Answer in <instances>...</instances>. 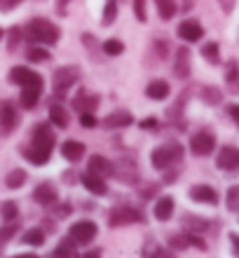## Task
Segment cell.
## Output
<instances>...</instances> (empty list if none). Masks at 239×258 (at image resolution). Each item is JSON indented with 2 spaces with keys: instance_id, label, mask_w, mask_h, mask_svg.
<instances>
[{
  "instance_id": "cell-41",
  "label": "cell",
  "mask_w": 239,
  "mask_h": 258,
  "mask_svg": "<svg viewBox=\"0 0 239 258\" xmlns=\"http://www.w3.org/2000/svg\"><path fill=\"white\" fill-rule=\"evenodd\" d=\"M169 246H171V249H185V246H190L188 232H183V235H171V237H169Z\"/></svg>"
},
{
  "instance_id": "cell-52",
  "label": "cell",
  "mask_w": 239,
  "mask_h": 258,
  "mask_svg": "<svg viewBox=\"0 0 239 258\" xmlns=\"http://www.w3.org/2000/svg\"><path fill=\"white\" fill-rule=\"evenodd\" d=\"M143 197H145V200H150V197H155V185H150V188H145V190H143Z\"/></svg>"
},
{
  "instance_id": "cell-48",
  "label": "cell",
  "mask_w": 239,
  "mask_h": 258,
  "mask_svg": "<svg viewBox=\"0 0 239 258\" xmlns=\"http://www.w3.org/2000/svg\"><path fill=\"white\" fill-rule=\"evenodd\" d=\"M230 244H232L234 256H239V232H230Z\"/></svg>"
},
{
  "instance_id": "cell-53",
  "label": "cell",
  "mask_w": 239,
  "mask_h": 258,
  "mask_svg": "<svg viewBox=\"0 0 239 258\" xmlns=\"http://www.w3.org/2000/svg\"><path fill=\"white\" fill-rule=\"evenodd\" d=\"M56 3H59V12H61V14H63V7L68 5V0H56Z\"/></svg>"
},
{
  "instance_id": "cell-42",
  "label": "cell",
  "mask_w": 239,
  "mask_h": 258,
  "mask_svg": "<svg viewBox=\"0 0 239 258\" xmlns=\"http://www.w3.org/2000/svg\"><path fill=\"white\" fill-rule=\"evenodd\" d=\"M80 124L85 129H92V127H96L99 124V120H96V115H94V110H87V113H80Z\"/></svg>"
},
{
  "instance_id": "cell-49",
  "label": "cell",
  "mask_w": 239,
  "mask_h": 258,
  "mask_svg": "<svg viewBox=\"0 0 239 258\" xmlns=\"http://www.w3.org/2000/svg\"><path fill=\"white\" fill-rule=\"evenodd\" d=\"M61 176H63V183H77V174H75V171H63V174H61Z\"/></svg>"
},
{
  "instance_id": "cell-22",
  "label": "cell",
  "mask_w": 239,
  "mask_h": 258,
  "mask_svg": "<svg viewBox=\"0 0 239 258\" xmlns=\"http://www.w3.org/2000/svg\"><path fill=\"white\" fill-rule=\"evenodd\" d=\"M40 94L42 89L40 87H21V94H19V106L24 110H33L40 101Z\"/></svg>"
},
{
  "instance_id": "cell-50",
  "label": "cell",
  "mask_w": 239,
  "mask_h": 258,
  "mask_svg": "<svg viewBox=\"0 0 239 258\" xmlns=\"http://www.w3.org/2000/svg\"><path fill=\"white\" fill-rule=\"evenodd\" d=\"M227 113H230V117H232V120H234V124H237V127H239V103H234V106H230V108H227Z\"/></svg>"
},
{
  "instance_id": "cell-8",
  "label": "cell",
  "mask_w": 239,
  "mask_h": 258,
  "mask_svg": "<svg viewBox=\"0 0 239 258\" xmlns=\"http://www.w3.org/2000/svg\"><path fill=\"white\" fill-rule=\"evenodd\" d=\"M31 146H35V148H40V150H47V153L54 150V132H52V127L47 122H40L33 127V132H31Z\"/></svg>"
},
{
  "instance_id": "cell-45",
  "label": "cell",
  "mask_w": 239,
  "mask_h": 258,
  "mask_svg": "<svg viewBox=\"0 0 239 258\" xmlns=\"http://www.w3.org/2000/svg\"><path fill=\"white\" fill-rule=\"evenodd\" d=\"M19 3H21V0H0V12H3V14L12 12V10L19 5Z\"/></svg>"
},
{
  "instance_id": "cell-13",
  "label": "cell",
  "mask_w": 239,
  "mask_h": 258,
  "mask_svg": "<svg viewBox=\"0 0 239 258\" xmlns=\"http://www.w3.org/2000/svg\"><path fill=\"white\" fill-rule=\"evenodd\" d=\"M80 183L85 185V190L92 192L96 197H103L108 192V183H106V176H99L94 171H87L85 176H80Z\"/></svg>"
},
{
  "instance_id": "cell-6",
  "label": "cell",
  "mask_w": 239,
  "mask_h": 258,
  "mask_svg": "<svg viewBox=\"0 0 239 258\" xmlns=\"http://www.w3.org/2000/svg\"><path fill=\"white\" fill-rule=\"evenodd\" d=\"M96 232H99V225L94 221H77V223L70 225L68 235L77 242V246H87L92 244V239L96 237Z\"/></svg>"
},
{
  "instance_id": "cell-37",
  "label": "cell",
  "mask_w": 239,
  "mask_h": 258,
  "mask_svg": "<svg viewBox=\"0 0 239 258\" xmlns=\"http://www.w3.org/2000/svg\"><path fill=\"white\" fill-rule=\"evenodd\" d=\"M117 17V0H108L106 5H103V17H101V24L103 26H110Z\"/></svg>"
},
{
  "instance_id": "cell-16",
  "label": "cell",
  "mask_w": 239,
  "mask_h": 258,
  "mask_svg": "<svg viewBox=\"0 0 239 258\" xmlns=\"http://www.w3.org/2000/svg\"><path fill=\"white\" fill-rule=\"evenodd\" d=\"M87 171H94L99 176H115V164L103 155H92L87 162Z\"/></svg>"
},
{
  "instance_id": "cell-29",
  "label": "cell",
  "mask_w": 239,
  "mask_h": 258,
  "mask_svg": "<svg viewBox=\"0 0 239 258\" xmlns=\"http://www.w3.org/2000/svg\"><path fill=\"white\" fill-rule=\"evenodd\" d=\"M45 228H28L24 235H21V242L28 246H42L45 244Z\"/></svg>"
},
{
  "instance_id": "cell-1",
  "label": "cell",
  "mask_w": 239,
  "mask_h": 258,
  "mask_svg": "<svg viewBox=\"0 0 239 258\" xmlns=\"http://www.w3.org/2000/svg\"><path fill=\"white\" fill-rule=\"evenodd\" d=\"M24 35H26V40L31 45H56L59 38H61V28L56 26L54 21L45 19V17H33V19L26 24L24 28Z\"/></svg>"
},
{
  "instance_id": "cell-21",
  "label": "cell",
  "mask_w": 239,
  "mask_h": 258,
  "mask_svg": "<svg viewBox=\"0 0 239 258\" xmlns=\"http://www.w3.org/2000/svg\"><path fill=\"white\" fill-rule=\"evenodd\" d=\"M174 209H176V202H174V197H169V195H164V197H160L157 202H155V209H152V214H155V218L157 221H169L171 216H174Z\"/></svg>"
},
{
  "instance_id": "cell-28",
  "label": "cell",
  "mask_w": 239,
  "mask_h": 258,
  "mask_svg": "<svg viewBox=\"0 0 239 258\" xmlns=\"http://www.w3.org/2000/svg\"><path fill=\"white\" fill-rule=\"evenodd\" d=\"M17 232H19V223H17V221L0 225V256H3V251L7 249V244L17 237Z\"/></svg>"
},
{
  "instance_id": "cell-25",
  "label": "cell",
  "mask_w": 239,
  "mask_h": 258,
  "mask_svg": "<svg viewBox=\"0 0 239 258\" xmlns=\"http://www.w3.org/2000/svg\"><path fill=\"white\" fill-rule=\"evenodd\" d=\"M21 153H24V157H26L33 167H45V164L49 162V157H52V153L35 148V146H26V148H21Z\"/></svg>"
},
{
  "instance_id": "cell-27",
  "label": "cell",
  "mask_w": 239,
  "mask_h": 258,
  "mask_svg": "<svg viewBox=\"0 0 239 258\" xmlns=\"http://www.w3.org/2000/svg\"><path fill=\"white\" fill-rule=\"evenodd\" d=\"M75 246H77V242L68 235L66 239H61V242L56 244V249L52 251V256H54V258H73V256H77Z\"/></svg>"
},
{
  "instance_id": "cell-12",
  "label": "cell",
  "mask_w": 239,
  "mask_h": 258,
  "mask_svg": "<svg viewBox=\"0 0 239 258\" xmlns=\"http://www.w3.org/2000/svg\"><path fill=\"white\" fill-rule=\"evenodd\" d=\"M178 38L185 42H199L204 38V26L197 19H185L178 24Z\"/></svg>"
},
{
  "instance_id": "cell-47",
  "label": "cell",
  "mask_w": 239,
  "mask_h": 258,
  "mask_svg": "<svg viewBox=\"0 0 239 258\" xmlns=\"http://www.w3.org/2000/svg\"><path fill=\"white\" fill-rule=\"evenodd\" d=\"M218 5H220V10L225 14H230L234 10V5H237V0H218Z\"/></svg>"
},
{
  "instance_id": "cell-4",
  "label": "cell",
  "mask_w": 239,
  "mask_h": 258,
  "mask_svg": "<svg viewBox=\"0 0 239 258\" xmlns=\"http://www.w3.org/2000/svg\"><path fill=\"white\" fill-rule=\"evenodd\" d=\"M145 216L138 209L129 207V204H120L113 207L108 211V225L110 228H122V225H131V223H143Z\"/></svg>"
},
{
  "instance_id": "cell-46",
  "label": "cell",
  "mask_w": 239,
  "mask_h": 258,
  "mask_svg": "<svg viewBox=\"0 0 239 258\" xmlns=\"http://www.w3.org/2000/svg\"><path fill=\"white\" fill-rule=\"evenodd\" d=\"M155 49H157V54L164 59V56L169 54V42H164V40H155Z\"/></svg>"
},
{
  "instance_id": "cell-39",
  "label": "cell",
  "mask_w": 239,
  "mask_h": 258,
  "mask_svg": "<svg viewBox=\"0 0 239 258\" xmlns=\"http://www.w3.org/2000/svg\"><path fill=\"white\" fill-rule=\"evenodd\" d=\"M225 207L227 211H239V185H232L225 192Z\"/></svg>"
},
{
  "instance_id": "cell-44",
  "label": "cell",
  "mask_w": 239,
  "mask_h": 258,
  "mask_svg": "<svg viewBox=\"0 0 239 258\" xmlns=\"http://www.w3.org/2000/svg\"><path fill=\"white\" fill-rule=\"evenodd\" d=\"M56 218H66L70 214V204H54V211H52Z\"/></svg>"
},
{
  "instance_id": "cell-33",
  "label": "cell",
  "mask_w": 239,
  "mask_h": 258,
  "mask_svg": "<svg viewBox=\"0 0 239 258\" xmlns=\"http://www.w3.org/2000/svg\"><path fill=\"white\" fill-rule=\"evenodd\" d=\"M26 178H28L26 169H12V171H10V174L5 176V185L10 188V190H19L21 185L26 183Z\"/></svg>"
},
{
  "instance_id": "cell-34",
  "label": "cell",
  "mask_w": 239,
  "mask_h": 258,
  "mask_svg": "<svg viewBox=\"0 0 239 258\" xmlns=\"http://www.w3.org/2000/svg\"><path fill=\"white\" fill-rule=\"evenodd\" d=\"M202 56H204L206 61L211 63V66H218L220 63V52H218V42H204L202 45Z\"/></svg>"
},
{
  "instance_id": "cell-23",
  "label": "cell",
  "mask_w": 239,
  "mask_h": 258,
  "mask_svg": "<svg viewBox=\"0 0 239 258\" xmlns=\"http://www.w3.org/2000/svg\"><path fill=\"white\" fill-rule=\"evenodd\" d=\"M49 122L54 124V127H59V129H66V127L70 124V115H68V110L63 108V106H61L59 101L49 106Z\"/></svg>"
},
{
  "instance_id": "cell-54",
  "label": "cell",
  "mask_w": 239,
  "mask_h": 258,
  "mask_svg": "<svg viewBox=\"0 0 239 258\" xmlns=\"http://www.w3.org/2000/svg\"><path fill=\"white\" fill-rule=\"evenodd\" d=\"M17 258H35V253H19Z\"/></svg>"
},
{
  "instance_id": "cell-43",
  "label": "cell",
  "mask_w": 239,
  "mask_h": 258,
  "mask_svg": "<svg viewBox=\"0 0 239 258\" xmlns=\"http://www.w3.org/2000/svg\"><path fill=\"white\" fill-rule=\"evenodd\" d=\"M134 14H136V19L141 24L148 21V12H145V0H134Z\"/></svg>"
},
{
  "instance_id": "cell-20",
  "label": "cell",
  "mask_w": 239,
  "mask_h": 258,
  "mask_svg": "<svg viewBox=\"0 0 239 258\" xmlns=\"http://www.w3.org/2000/svg\"><path fill=\"white\" fill-rule=\"evenodd\" d=\"M190 49L188 47H181L176 52V63H174V75L176 78H181V80H185V78H190Z\"/></svg>"
},
{
  "instance_id": "cell-2",
  "label": "cell",
  "mask_w": 239,
  "mask_h": 258,
  "mask_svg": "<svg viewBox=\"0 0 239 258\" xmlns=\"http://www.w3.org/2000/svg\"><path fill=\"white\" fill-rule=\"evenodd\" d=\"M82 78V71L77 66H59L52 73V87H54V99L56 101H63L68 89L73 85H77Z\"/></svg>"
},
{
  "instance_id": "cell-7",
  "label": "cell",
  "mask_w": 239,
  "mask_h": 258,
  "mask_svg": "<svg viewBox=\"0 0 239 258\" xmlns=\"http://www.w3.org/2000/svg\"><path fill=\"white\" fill-rule=\"evenodd\" d=\"M213 148H216V136H213L211 132L202 129V132H197V134H192V139H190V150H192V155H197V157L211 155Z\"/></svg>"
},
{
  "instance_id": "cell-3",
  "label": "cell",
  "mask_w": 239,
  "mask_h": 258,
  "mask_svg": "<svg viewBox=\"0 0 239 258\" xmlns=\"http://www.w3.org/2000/svg\"><path fill=\"white\" fill-rule=\"evenodd\" d=\"M181 157H183L181 143L171 141V143H164V146H157V148L152 150L150 153V164H152V169L167 171L169 167H174L176 162H181Z\"/></svg>"
},
{
  "instance_id": "cell-11",
  "label": "cell",
  "mask_w": 239,
  "mask_h": 258,
  "mask_svg": "<svg viewBox=\"0 0 239 258\" xmlns=\"http://www.w3.org/2000/svg\"><path fill=\"white\" fill-rule=\"evenodd\" d=\"M216 167L220 171H237L239 169V148L234 146H223L216 157Z\"/></svg>"
},
{
  "instance_id": "cell-9",
  "label": "cell",
  "mask_w": 239,
  "mask_h": 258,
  "mask_svg": "<svg viewBox=\"0 0 239 258\" xmlns=\"http://www.w3.org/2000/svg\"><path fill=\"white\" fill-rule=\"evenodd\" d=\"M33 202L49 209V207H54L59 202V192H56V185L52 181H42L33 188Z\"/></svg>"
},
{
  "instance_id": "cell-55",
  "label": "cell",
  "mask_w": 239,
  "mask_h": 258,
  "mask_svg": "<svg viewBox=\"0 0 239 258\" xmlns=\"http://www.w3.org/2000/svg\"><path fill=\"white\" fill-rule=\"evenodd\" d=\"M3 38H5V31H3V28H0V40H3Z\"/></svg>"
},
{
  "instance_id": "cell-14",
  "label": "cell",
  "mask_w": 239,
  "mask_h": 258,
  "mask_svg": "<svg viewBox=\"0 0 239 258\" xmlns=\"http://www.w3.org/2000/svg\"><path fill=\"white\" fill-rule=\"evenodd\" d=\"M190 200L197 204H211V207H216L218 204V192L213 190L211 185H204V183H197L190 188Z\"/></svg>"
},
{
  "instance_id": "cell-18",
  "label": "cell",
  "mask_w": 239,
  "mask_h": 258,
  "mask_svg": "<svg viewBox=\"0 0 239 258\" xmlns=\"http://www.w3.org/2000/svg\"><path fill=\"white\" fill-rule=\"evenodd\" d=\"M85 153H87V148H85V143L82 141H73V139H68V141L61 143V157L63 160H68V162H80L82 157H85Z\"/></svg>"
},
{
  "instance_id": "cell-17",
  "label": "cell",
  "mask_w": 239,
  "mask_h": 258,
  "mask_svg": "<svg viewBox=\"0 0 239 258\" xmlns=\"http://www.w3.org/2000/svg\"><path fill=\"white\" fill-rule=\"evenodd\" d=\"M134 122V115H131L129 110H115V113H108V115L103 117V127L106 129H124L129 127Z\"/></svg>"
},
{
  "instance_id": "cell-36",
  "label": "cell",
  "mask_w": 239,
  "mask_h": 258,
  "mask_svg": "<svg viewBox=\"0 0 239 258\" xmlns=\"http://www.w3.org/2000/svg\"><path fill=\"white\" fill-rule=\"evenodd\" d=\"M199 94H202V101H206L209 106H218V103L223 101V92H220L218 87H211V85H209V87H202Z\"/></svg>"
},
{
  "instance_id": "cell-51",
  "label": "cell",
  "mask_w": 239,
  "mask_h": 258,
  "mask_svg": "<svg viewBox=\"0 0 239 258\" xmlns=\"http://www.w3.org/2000/svg\"><path fill=\"white\" fill-rule=\"evenodd\" d=\"M157 127V120L155 117H145L143 122H141V129H155Z\"/></svg>"
},
{
  "instance_id": "cell-35",
  "label": "cell",
  "mask_w": 239,
  "mask_h": 258,
  "mask_svg": "<svg viewBox=\"0 0 239 258\" xmlns=\"http://www.w3.org/2000/svg\"><path fill=\"white\" fill-rule=\"evenodd\" d=\"M26 35H24V28L21 26H12L10 31H7V52H17V47H19V42L24 40Z\"/></svg>"
},
{
  "instance_id": "cell-32",
  "label": "cell",
  "mask_w": 239,
  "mask_h": 258,
  "mask_svg": "<svg viewBox=\"0 0 239 258\" xmlns=\"http://www.w3.org/2000/svg\"><path fill=\"white\" fill-rule=\"evenodd\" d=\"M0 218L5 221V223H12L19 218V204L14 202V200H5V202H0Z\"/></svg>"
},
{
  "instance_id": "cell-40",
  "label": "cell",
  "mask_w": 239,
  "mask_h": 258,
  "mask_svg": "<svg viewBox=\"0 0 239 258\" xmlns=\"http://www.w3.org/2000/svg\"><path fill=\"white\" fill-rule=\"evenodd\" d=\"M227 87L232 94L239 96V68L234 66V61L230 63V71H227Z\"/></svg>"
},
{
  "instance_id": "cell-15",
  "label": "cell",
  "mask_w": 239,
  "mask_h": 258,
  "mask_svg": "<svg viewBox=\"0 0 239 258\" xmlns=\"http://www.w3.org/2000/svg\"><path fill=\"white\" fill-rule=\"evenodd\" d=\"M115 178H117V181H122V183H127V185L138 183V169H136V162L122 160L120 164H115Z\"/></svg>"
},
{
  "instance_id": "cell-19",
  "label": "cell",
  "mask_w": 239,
  "mask_h": 258,
  "mask_svg": "<svg viewBox=\"0 0 239 258\" xmlns=\"http://www.w3.org/2000/svg\"><path fill=\"white\" fill-rule=\"evenodd\" d=\"M70 103H73V110H77V113H87V110H94L96 106H99V96L80 89V92L73 96V101Z\"/></svg>"
},
{
  "instance_id": "cell-24",
  "label": "cell",
  "mask_w": 239,
  "mask_h": 258,
  "mask_svg": "<svg viewBox=\"0 0 239 258\" xmlns=\"http://www.w3.org/2000/svg\"><path fill=\"white\" fill-rule=\"evenodd\" d=\"M169 82L167 80H152L148 82V87H145V96L152 99V101H164L167 96H169Z\"/></svg>"
},
{
  "instance_id": "cell-10",
  "label": "cell",
  "mask_w": 239,
  "mask_h": 258,
  "mask_svg": "<svg viewBox=\"0 0 239 258\" xmlns=\"http://www.w3.org/2000/svg\"><path fill=\"white\" fill-rule=\"evenodd\" d=\"M19 127V110L12 101L0 103V134H12Z\"/></svg>"
},
{
  "instance_id": "cell-5",
  "label": "cell",
  "mask_w": 239,
  "mask_h": 258,
  "mask_svg": "<svg viewBox=\"0 0 239 258\" xmlns=\"http://www.w3.org/2000/svg\"><path fill=\"white\" fill-rule=\"evenodd\" d=\"M10 82L17 85V87H45V80H42V75L38 71L28 66H14L10 71Z\"/></svg>"
},
{
  "instance_id": "cell-26",
  "label": "cell",
  "mask_w": 239,
  "mask_h": 258,
  "mask_svg": "<svg viewBox=\"0 0 239 258\" xmlns=\"http://www.w3.org/2000/svg\"><path fill=\"white\" fill-rule=\"evenodd\" d=\"M183 228H185V232H206V228H209V221L206 218H202V216H195V214H185L183 216Z\"/></svg>"
},
{
  "instance_id": "cell-38",
  "label": "cell",
  "mask_w": 239,
  "mask_h": 258,
  "mask_svg": "<svg viewBox=\"0 0 239 258\" xmlns=\"http://www.w3.org/2000/svg\"><path fill=\"white\" fill-rule=\"evenodd\" d=\"M103 52L108 56H120L124 52V42L117 40V38H110V40L103 42Z\"/></svg>"
},
{
  "instance_id": "cell-30",
  "label": "cell",
  "mask_w": 239,
  "mask_h": 258,
  "mask_svg": "<svg viewBox=\"0 0 239 258\" xmlns=\"http://www.w3.org/2000/svg\"><path fill=\"white\" fill-rule=\"evenodd\" d=\"M155 7H157V14H160V19L162 21L174 19L176 12H178L176 0H155Z\"/></svg>"
},
{
  "instance_id": "cell-31",
  "label": "cell",
  "mask_w": 239,
  "mask_h": 258,
  "mask_svg": "<svg viewBox=\"0 0 239 258\" xmlns=\"http://www.w3.org/2000/svg\"><path fill=\"white\" fill-rule=\"evenodd\" d=\"M26 59L31 63H42V61H49L52 54H49V49L45 47V45H31V47L26 49Z\"/></svg>"
}]
</instances>
